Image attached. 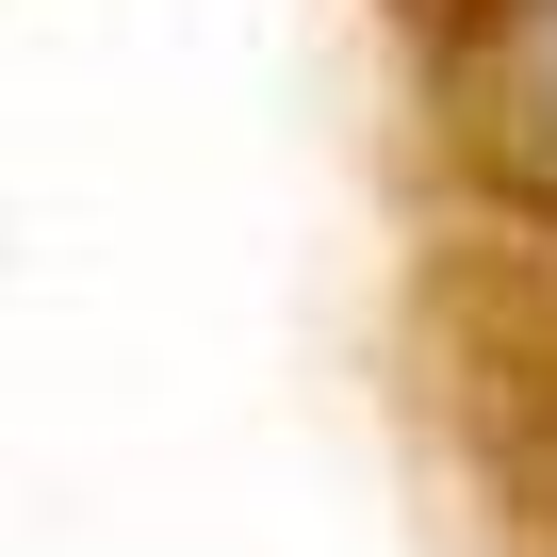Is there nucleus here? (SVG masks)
<instances>
[{"instance_id":"f257e3e1","label":"nucleus","mask_w":557,"mask_h":557,"mask_svg":"<svg viewBox=\"0 0 557 557\" xmlns=\"http://www.w3.org/2000/svg\"><path fill=\"white\" fill-rule=\"evenodd\" d=\"M443 115L459 164L557 230V0H443Z\"/></svg>"}]
</instances>
